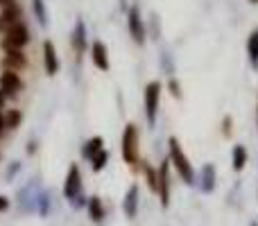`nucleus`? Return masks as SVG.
<instances>
[{
    "label": "nucleus",
    "mask_w": 258,
    "mask_h": 226,
    "mask_svg": "<svg viewBox=\"0 0 258 226\" xmlns=\"http://www.w3.org/2000/svg\"><path fill=\"white\" fill-rule=\"evenodd\" d=\"M80 195H82V172H80V165L71 163L68 174H66V181H63V197H66L68 201H73Z\"/></svg>",
    "instance_id": "39448f33"
},
{
    "label": "nucleus",
    "mask_w": 258,
    "mask_h": 226,
    "mask_svg": "<svg viewBox=\"0 0 258 226\" xmlns=\"http://www.w3.org/2000/svg\"><path fill=\"white\" fill-rule=\"evenodd\" d=\"M34 152H36V140H32L30 147H27V154H34Z\"/></svg>",
    "instance_id": "c756f323"
},
{
    "label": "nucleus",
    "mask_w": 258,
    "mask_h": 226,
    "mask_svg": "<svg viewBox=\"0 0 258 226\" xmlns=\"http://www.w3.org/2000/svg\"><path fill=\"white\" fill-rule=\"evenodd\" d=\"M27 43H30V27L21 21L14 27H9V30L3 34L0 48H3V52L5 50H23Z\"/></svg>",
    "instance_id": "f03ea898"
},
{
    "label": "nucleus",
    "mask_w": 258,
    "mask_h": 226,
    "mask_svg": "<svg viewBox=\"0 0 258 226\" xmlns=\"http://www.w3.org/2000/svg\"><path fill=\"white\" fill-rule=\"evenodd\" d=\"M7 208H9V199L5 195H0V213H5Z\"/></svg>",
    "instance_id": "cd10ccee"
},
{
    "label": "nucleus",
    "mask_w": 258,
    "mask_h": 226,
    "mask_svg": "<svg viewBox=\"0 0 258 226\" xmlns=\"http://www.w3.org/2000/svg\"><path fill=\"white\" fill-rule=\"evenodd\" d=\"M21 89H23L21 75L14 70H3V75H0V91H3L5 98H16Z\"/></svg>",
    "instance_id": "0eeeda50"
},
{
    "label": "nucleus",
    "mask_w": 258,
    "mask_h": 226,
    "mask_svg": "<svg viewBox=\"0 0 258 226\" xmlns=\"http://www.w3.org/2000/svg\"><path fill=\"white\" fill-rule=\"evenodd\" d=\"M231 127H233L231 115H224V122H222V131H224V136H229V133H231Z\"/></svg>",
    "instance_id": "393cba45"
},
{
    "label": "nucleus",
    "mask_w": 258,
    "mask_h": 226,
    "mask_svg": "<svg viewBox=\"0 0 258 226\" xmlns=\"http://www.w3.org/2000/svg\"><path fill=\"white\" fill-rule=\"evenodd\" d=\"M249 3H251V5H258V0H249Z\"/></svg>",
    "instance_id": "473e14b6"
},
{
    "label": "nucleus",
    "mask_w": 258,
    "mask_h": 226,
    "mask_svg": "<svg viewBox=\"0 0 258 226\" xmlns=\"http://www.w3.org/2000/svg\"><path fill=\"white\" fill-rule=\"evenodd\" d=\"M159 199L161 206H170V159L159 165Z\"/></svg>",
    "instance_id": "6e6552de"
},
{
    "label": "nucleus",
    "mask_w": 258,
    "mask_h": 226,
    "mask_svg": "<svg viewBox=\"0 0 258 226\" xmlns=\"http://www.w3.org/2000/svg\"><path fill=\"white\" fill-rule=\"evenodd\" d=\"M122 159L129 165L138 163V129L136 124L129 122L122 131Z\"/></svg>",
    "instance_id": "7ed1b4c3"
},
{
    "label": "nucleus",
    "mask_w": 258,
    "mask_h": 226,
    "mask_svg": "<svg viewBox=\"0 0 258 226\" xmlns=\"http://www.w3.org/2000/svg\"><path fill=\"white\" fill-rule=\"evenodd\" d=\"M168 152H170V165H174L179 177H181L188 186H192V183H195V170H192L190 161H188V156L183 154L181 145H179V140L174 136L168 140Z\"/></svg>",
    "instance_id": "f257e3e1"
},
{
    "label": "nucleus",
    "mask_w": 258,
    "mask_h": 226,
    "mask_svg": "<svg viewBox=\"0 0 258 226\" xmlns=\"http://www.w3.org/2000/svg\"><path fill=\"white\" fill-rule=\"evenodd\" d=\"M249 226H258V222H251V224H249Z\"/></svg>",
    "instance_id": "72a5a7b5"
},
{
    "label": "nucleus",
    "mask_w": 258,
    "mask_h": 226,
    "mask_svg": "<svg viewBox=\"0 0 258 226\" xmlns=\"http://www.w3.org/2000/svg\"><path fill=\"white\" fill-rule=\"evenodd\" d=\"M256 118H258V109H256Z\"/></svg>",
    "instance_id": "f704fd0d"
},
{
    "label": "nucleus",
    "mask_w": 258,
    "mask_h": 226,
    "mask_svg": "<svg viewBox=\"0 0 258 226\" xmlns=\"http://www.w3.org/2000/svg\"><path fill=\"white\" fill-rule=\"evenodd\" d=\"M143 172H145V177H147V186H150V190L159 195V172L147 163H143Z\"/></svg>",
    "instance_id": "412c9836"
},
{
    "label": "nucleus",
    "mask_w": 258,
    "mask_h": 226,
    "mask_svg": "<svg viewBox=\"0 0 258 226\" xmlns=\"http://www.w3.org/2000/svg\"><path fill=\"white\" fill-rule=\"evenodd\" d=\"M170 93L174 95V98H181V91H179V82L177 80H170Z\"/></svg>",
    "instance_id": "a878e982"
},
{
    "label": "nucleus",
    "mask_w": 258,
    "mask_h": 226,
    "mask_svg": "<svg viewBox=\"0 0 258 226\" xmlns=\"http://www.w3.org/2000/svg\"><path fill=\"white\" fill-rule=\"evenodd\" d=\"M0 63H3V70L18 72L21 68L27 66V57L23 54V50H5V57Z\"/></svg>",
    "instance_id": "9d476101"
},
{
    "label": "nucleus",
    "mask_w": 258,
    "mask_h": 226,
    "mask_svg": "<svg viewBox=\"0 0 258 226\" xmlns=\"http://www.w3.org/2000/svg\"><path fill=\"white\" fill-rule=\"evenodd\" d=\"M91 59L100 70H109V50L102 41H93L91 43Z\"/></svg>",
    "instance_id": "ddd939ff"
},
{
    "label": "nucleus",
    "mask_w": 258,
    "mask_h": 226,
    "mask_svg": "<svg viewBox=\"0 0 258 226\" xmlns=\"http://www.w3.org/2000/svg\"><path fill=\"white\" fill-rule=\"evenodd\" d=\"M86 210H89V217H91V222H95V224H100L104 219V204H102V199H100L98 195H93V197H89V201H86Z\"/></svg>",
    "instance_id": "2eb2a0df"
},
{
    "label": "nucleus",
    "mask_w": 258,
    "mask_h": 226,
    "mask_svg": "<svg viewBox=\"0 0 258 226\" xmlns=\"http://www.w3.org/2000/svg\"><path fill=\"white\" fill-rule=\"evenodd\" d=\"M48 199H50L48 192H41V195L36 197V208H39V213L43 215V217L50 213V201H48Z\"/></svg>",
    "instance_id": "b1692460"
},
{
    "label": "nucleus",
    "mask_w": 258,
    "mask_h": 226,
    "mask_svg": "<svg viewBox=\"0 0 258 226\" xmlns=\"http://www.w3.org/2000/svg\"><path fill=\"white\" fill-rule=\"evenodd\" d=\"M18 168H21V163H18V161H14V163H12V168H9V172H7V179H12L14 174L18 172Z\"/></svg>",
    "instance_id": "bb28decb"
},
{
    "label": "nucleus",
    "mask_w": 258,
    "mask_h": 226,
    "mask_svg": "<svg viewBox=\"0 0 258 226\" xmlns=\"http://www.w3.org/2000/svg\"><path fill=\"white\" fill-rule=\"evenodd\" d=\"M213 188H215V168L213 163H206L202 168V190L209 195V192H213Z\"/></svg>",
    "instance_id": "f3484780"
},
{
    "label": "nucleus",
    "mask_w": 258,
    "mask_h": 226,
    "mask_svg": "<svg viewBox=\"0 0 258 226\" xmlns=\"http://www.w3.org/2000/svg\"><path fill=\"white\" fill-rule=\"evenodd\" d=\"M5 107V95H3V91H0V109Z\"/></svg>",
    "instance_id": "2f4dec72"
},
{
    "label": "nucleus",
    "mask_w": 258,
    "mask_h": 226,
    "mask_svg": "<svg viewBox=\"0 0 258 226\" xmlns=\"http://www.w3.org/2000/svg\"><path fill=\"white\" fill-rule=\"evenodd\" d=\"M32 12H34V18L41 23V25L48 27V9H45L43 0H32Z\"/></svg>",
    "instance_id": "6ab92c4d"
},
{
    "label": "nucleus",
    "mask_w": 258,
    "mask_h": 226,
    "mask_svg": "<svg viewBox=\"0 0 258 226\" xmlns=\"http://www.w3.org/2000/svg\"><path fill=\"white\" fill-rule=\"evenodd\" d=\"M247 52H249L251 66L258 68V30L249 34V41H247Z\"/></svg>",
    "instance_id": "aec40b11"
},
{
    "label": "nucleus",
    "mask_w": 258,
    "mask_h": 226,
    "mask_svg": "<svg viewBox=\"0 0 258 226\" xmlns=\"http://www.w3.org/2000/svg\"><path fill=\"white\" fill-rule=\"evenodd\" d=\"M3 131H5V115L0 113V136H3Z\"/></svg>",
    "instance_id": "7c9ffc66"
},
{
    "label": "nucleus",
    "mask_w": 258,
    "mask_h": 226,
    "mask_svg": "<svg viewBox=\"0 0 258 226\" xmlns=\"http://www.w3.org/2000/svg\"><path fill=\"white\" fill-rule=\"evenodd\" d=\"M159 100H161V82H150L145 86V118L150 122V127H154V122H156Z\"/></svg>",
    "instance_id": "20e7f679"
},
{
    "label": "nucleus",
    "mask_w": 258,
    "mask_h": 226,
    "mask_svg": "<svg viewBox=\"0 0 258 226\" xmlns=\"http://www.w3.org/2000/svg\"><path fill=\"white\" fill-rule=\"evenodd\" d=\"M127 27H129V34L132 39L136 41L138 45L145 43V25H143V18H141V9L138 5H132L127 12Z\"/></svg>",
    "instance_id": "423d86ee"
},
{
    "label": "nucleus",
    "mask_w": 258,
    "mask_h": 226,
    "mask_svg": "<svg viewBox=\"0 0 258 226\" xmlns=\"http://www.w3.org/2000/svg\"><path fill=\"white\" fill-rule=\"evenodd\" d=\"M43 68L50 77H54L59 70V57L52 41H43Z\"/></svg>",
    "instance_id": "9b49d317"
},
{
    "label": "nucleus",
    "mask_w": 258,
    "mask_h": 226,
    "mask_svg": "<svg viewBox=\"0 0 258 226\" xmlns=\"http://www.w3.org/2000/svg\"><path fill=\"white\" fill-rule=\"evenodd\" d=\"M12 5H16V0H0V7H3V9L12 7Z\"/></svg>",
    "instance_id": "c85d7f7f"
},
{
    "label": "nucleus",
    "mask_w": 258,
    "mask_h": 226,
    "mask_svg": "<svg viewBox=\"0 0 258 226\" xmlns=\"http://www.w3.org/2000/svg\"><path fill=\"white\" fill-rule=\"evenodd\" d=\"M71 43H73V50H75V52L82 57V52L86 50V25H84V21H82V18H77V21H75V30H73Z\"/></svg>",
    "instance_id": "4468645a"
},
{
    "label": "nucleus",
    "mask_w": 258,
    "mask_h": 226,
    "mask_svg": "<svg viewBox=\"0 0 258 226\" xmlns=\"http://www.w3.org/2000/svg\"><path fill=\"white\" fill-rule=\"evenodd\" d=\"M21 111H16V109H9L7 113H5V129H18V124H21Z\"/></svg>",
    "instance_id": "5701e85b"
},
{
    "label": "nucleus",
    "mask_w": 258,
    "mask_h": 226,
    "mask_svg": "<svg viewBox=\"0 0 258 226\" xmlns=\"http://www.w3.org/2000/svg\"><path fill=\"white\" fill-rule=\"evenodd\" d=\"M21 16H23V9L18 7V5H12V7L3 9V12H0V34H5V32H7L9 27H14L16 23H21Z\"/></svg>",
    "instance_id": "f8f14e48"
},
{
    "label": "nucleus",
    "mask_w": 258,
    "mask_h": 226,
    "mask_svg": "<svg viewBox=\"0 0 258 226\" xmlns=\"http://www.w3.org/2000/svg\"><path fill=\"white\" fill-rule=\"evenodd\" d=\"M102 145H104V138H102V136H93L91 140H86L84 147H82V156H84L86 161H91L95 154H98V152L104 149Z\"/></svg>",
    "instance_id": "dca6fc26"
},
{
    "label": "nucleus",
    "mask_w": 258,
    "mask_h": 226,
    "mask_svg": "<svg viewBox=\"0 0 258 226\" xmlns=\"http://www.w3.org/2000/svg\"><path fill=\"white\" fill-rule=\"evenodd\" d=\"M107 161H109V152L107 149L98 152V154L91 159V170H93V172H102L104 165H107Z\"/></svg>",
    "instance_id": "4be33fe9"
},
{
    "label": "nucleus",
    "mask_w": 258,
    "mask_h": 226,
    "mask_svg": "<svg viewBox=\"0 0 258 226\" xmlns=\"http://www.w3.org/2000/svg\"><path fill=\"white\" fill-rule=\"evenodd\" d=\"M231 163H233V170L236 172H240L242 168H245V163H247V149L242 145H236L233 147V152H231Z\"/></svg>",
    "instance_id": "a211bd4d"
},
{
    "label": "nucleus",
    "mask_w": 258,
    "mask_h": 226,
    "mask_svg": "<svg viewBox=\"0 0 258 226\" xmlns=\"http://www.w3.org/2000/svg\"><path fill=\"white\" fill-rule=\"evenodd\" d=\"M138 197H141L138 183H132L125 192V199H122V213L127 219H134L138 215Z\"/></svg>",
    "instance_id": "1a4fd4ad"
}]
</instances>
